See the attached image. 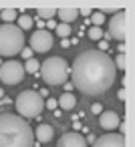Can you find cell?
Masks as SVG:
<instances>
[{
    "label": "cell",
    "mask_w": 135,
    "mask_h": 147,
    "mask_svg": "<svg viewBox=\"0 0 135 147\" xmlns=\"http://www.w3.org/2000/svg\"><path fill=\"white\" fill-rule=\"evenodd\" d=\"M103 34H105V32H103V28H99V26H91V28H89V38H91V40H101Z\"/></svg>",
    "instance_id": "21"
},
{
    "label": "cell",
    "mask_w": 135,
    "mask_h": 147,
    "mask_svg": "<svg viewBox=\"0 0 135 147\" xmlns=\"http://www.w3.org/2000/svg\"><path fill=\"white\" fill-rule=\"evenodd\" d=\"M45 24H47V26H49V28H57V24H55V20H47V22H45Z\"/></svg>",
    "instance_id": "31"
},
{
    "label": "cell",
    "mask_w": 135,
    "mask_h": 147,
    "mask_svg": "<svg viewBox=\"0 0 135 147\" xmlns=\"http://www.w3.org/2000/svg\"><path fill=\"white\" fill-rule=\"evenodd\" d=\"M45 107L51 109V111H55V107H59V105H57V99H49V101L45 103Z\"/></svg>",
    "instance_id": "24"
},
{
    "label": "cell",
    "mask_w": 135,
    "mask_h": 147,
    "mask_svg": "<svg viewBox=\"0 0 135 147\" xmlns=\"http://www.w3.org/2000/svg\"><path fill=\"white\" fill-rule=\"evenodd\" d=\"M63 87H65V93H71V91H73V85H71V83H65Z\"/></svg>",
    "instance_id": "29"
},
{
    "label": "cell",
    "mask_w": 135,
    "mask_h": 147,
    "mask_svg": "<svg viewBox=\"0 0 135 147\" xmlns=\"http://www.w3.org/2000/svg\"><path fill=\"white\" fill-rule=\"evenodd\" d=\"M69 71L73 75V87H77L83 95L89 97L107 93L117 77L113 59L101 51L81 53L73 61V67Z\"/></svg>",
    "instance_id": "1"
},
{
    "label": "cell",
    "mask_w": 135,
    "mask_h": 147,
    "mask_svg": "<svg viewBox=\"0 0 135 147\" xmlns=\"http://www.w3.org/2000/svg\"><path fill=\"white\" fill-rule=\"evenodd\" d=\"M24 67L18 61H6L0 65V81L4 85H18L24 79Z\"/></svg>",
    "instance_id": "6"
},
{
    "label": "cell",
    "mask_w": 135,
    "mask_h": 147,
    "mask_svg": "<svg viewBox=\"0 0 135 147\" xmlns=\"http://www.w3.org/2000/svg\"><path fill=\"white\" fill-rule=\"evenodd\" d=\"M32 133H34V137L38 139V143H49V141H53V137H55L53 127H51V125H47V123H41Z\"/></svg>",
    "instance_id": "12"
},
{
    "label": "cell",
    "mask_w": 135,
    "mask_h": 147,
    "mask_svg": "<svg viewBox=\"0 0 135 147\" xmlns=\"http://www.w3.org/2000/svg\"><path fill=\"white\" fill-rule=\"evenodd\" d=\"M119 125H121V133H119V135H123V133H125V131H127V123H125V121H121V123H119Z\"/></svg>",
    "instance_id": "30"
},
{
    "label": "cell",
    "mask_w": 135,
    "mask_h": 147,
    "mask_svg": "<svg viewBox=\"0 0 135 147\" xmlns=\"http://www.w3.org/2000/svg\"><path fill=\"white\" fill-rule=\"evenodd\" d=\"M119 123H121V117H119L115 111H103V113L99 115V125H101L105 131H113V129H117Z\"/></svg>",
    "instance_id": "11"
},
{
    "label": "cell",
    "mask_w": 135,
    "mask_h": 147,
    "mask_svg": "<svg viewBox=\"0 0 135 147\" xmlns=\"http://www.w3.org/2000/svg\"><path fill=\"white\" fill-rule=\"evenodd\" d=\"M32 24H34V20H32L28 14H20V16L16 18V26H18L20 30H28V28H32Z\"/></svg>",
    "instance_id": "15"
},
{
    "label": "cell",
    "mask_w": 135,
    "mask_h": 147,
    "mask_svg": "<svg viewBox=\"0 0 135 147\" xmlns=\"http://www.w3.org/2000/svg\"><path fill=\"white\" fill-rule=\"evenodd\" d=\"M117 99H119V101H125V89H121V91L117 93Z\"/></svg>",
    "instance_id": "28"
},
{
    "label": "cell",
    "mask_w": 135,
    "mask_h": 147,
    "mask_svg": "<svg viewBox=\"0 0 135 147\" xmlns=\"http://www.w3.org/2000/svg\"><path fill=\"white\" fill-rule=\"evenodd\" d=\"M93 147H125V135L119 133H105L99 139H95Z\"/></svg>",
    "instance_id": "9"
},
{
    "label": "cell",
    "mask_w": 135,
    "mask_h": 147,
    "mask_svg": "<svg viewBox=\"0 0 135 147\" xmlns=\"http://www.w3.org/2000/svg\"><path fill=\"white\" fill-rule=\"evenodd\" d=\"M0 147H34V133L28 121L12 113L0 115Z\"/></svg>",
    "instance_id": "2"
},
{
    "label": "cell",
    "mask_w": 135,
    "mask_h": 147,
    "mask_svg": "<svg viewBox=\"0 0 135 147\" xmlns=\"http://www.w3.org/2000/svg\"><path fill=\"white\" fill-rule=\"evenodd\" d=\"M107 49H109V45H107V40H101V42H99V51H101V53H105Z\"/></svg>",
    "instance_id": "26"
},
{
    "label": "cell",
    "mask_w": 135,
    "mask_h": 147,
    "mask_svg": "<svg viewBox=\"0 0 135 147\" xmlns=\"http://www.w3.org/2000/svg\"><path fill=\"white\" fill-rule=\"evenodd\" d=\"M91 8H83V10H79V14H83V16H91Z\"/></svg>",
    "instance_id": "27"
},
{
    "label": "cell",
    "mask_w": 135,
    "mask_h": 147,
    "mask_svg": "<svg viewBox=\"0 0 135 147\" xmlns=\"http://www.w3.org/2000/svg\"><path fill=\"white\" fill-rule=\"evenodd\" d=\"M57 147H87V141H85V137H83L81 133L69 131V133H65V135L59 139Z\"/></svg>",
    "instance_id": "10"
},
{
    "label": "cell",
    "mask_w": 135,
    "mask_h": 147,
    "mask_svg": "<svg viewBox=\"0 0 135 147\" xmlns=\"http://www.w3.org/2000/svg\"><path fill=\"white\" fill-rule=\"evenodd\" d=\"M109 38H115L119 42H125L127 36V12L121 8L113 14V18L109 20Z\"/></svg>",
    "instance_id": "7"
},
{
    "label": "cell",
    "mask_w": 135,
    "mask_h": 147,
    "mask_svg": "<svg viewBox=\"0 0 135 147\" xmlns=\"http://www.w3.org/2000/svg\"><path fill=\"white\" fill-rule=\"evenodd\" d=\"M57 14L63 20V24H71L73 20H77L79 10H75V8H61V10H57Z\"/></svg>",
    "instance_id": "14"
},
{
    "label": "cell",
    "mask_w": 135,
    "mask_h": 147,
    "mask_svg": "<svg viewBox=\"0 0 135 147\" xmlns=\"http://www.w3.org/2000/svg\"><path fill=\"white\" fill-rule=\"evenodd\" d=\"M22 67H24V73H30V75H38V69H41L36 59H28L26 65H22Z\"/></svg>",
    "instance_id": "18"
},
{
    "label": "cell",
    "mask_w": 135,
    "mask_h": 147,
    "mask_svg": "<svg viewBox=\"0 0 135 147\" xmlns=\"http://www.w3.org/2000/svg\"><path fill=\"white\" fill-rule=\"evenodd\" d=\"M0 18L4 20V24H12V22L18 18V12H16L14 8H8V10H2V12H0Z\"/></svg>",
    "instance_id": "16"
},
{
    "label": "cell",
    "mask_w": 135,
    "mask_h": 147,
    "mask_svg": "<svg viewBox=\"0 0 135 147\" xmlns=\"http://www.w3.org/2000/svg\"><path fill=\"white\" fill-rule=\"evenodd\" d=\"M113 65H115V71L117 69L119 71H125V55H117L115 61H113Z\"/></svg>",
    "instance_id": "22"
},
{
    "label": "cell",
    "mask_w": 135,
    "mask_h": 147,
    "mask_svg": "<svg viewBox=\"0 0 135 147\" xmlns=\"http://www.w3.org/2000/svg\"><path fill=\"white\" fill-rule=\"evenodd\" d=\"M55 14H57V10H53V8H38V10H36V16H38V20H41V18L53 20V18H55Z\"/></svg>",
    "instance_id": "19"
},
{
    "label": "cell",
    "mask_w": 135,
    "mask_h": 147,
    "mask_svg": "<svg viewBox=\"0 0 135 147\" xmlns=\"http://www.w3.org/2000/svg\"><path fill=\"white\" fill-rule=\"evenodd\" d=\"M57 105H59L63 111H71V109H75L77 99H75V95H73V93H63V95L57 99Z\"/></svg>",
    "instance_id": "13"
},
{
    "label": "cell",
    "mask_w": 135,
    "mask_h": 147,
    "mask_svg": "<svg viewBox=\"0 0 135 147\" xmlns=\"http://www.w3.org/2000/svg\"><path fill=\"white\" fill-rule=\"evenodd\" d=\"M20 55H22V59H32V51L28 49V47H22V51H20Z\"/></svg>",
    "instance_id": "23"
},
{
    "label": "cell",
    "mask_w": 135,
    "mask_h": 147,
    "mask_svg": "<svg viewBox=\"0 0 135 147\" xmlns=\"http://www.w3.org/2000/svg\"><path fill=\"white\" fill-rule=\"evenodd\" d=\"M71 71H69V63L61 57H49L43 65H41V77L49 87H59L65 85L69 79Z\"/></svg>",
    "instance_id": "3"
},
{
    "label": "cell",
    "mask_w": 135,
    "mask_h": 147,
    "mask_svg": "<svg viewBox=\"0 0 135 147\" xmlns=\"http://www.w3.org/2000/svg\"><path fill=\"white\" fill-rule=\"evenodd\" d=\"M53 34L49 32V30H36L32 36H30V51L32 53H49L51 49H53Z\"/></svg>",
    "instance_id": "8"
},
{
    "label": "cell",
    "mask_w": 135,
    "mask_h": 147,
    "mask_svg": "<svg viewBox=\"0 0 135 147\" xmlns=\"http://www.w3.org/2000/svg\"><path fill=\"white\" fill-rule=\"evenodd\" d=\"M55 30H57V34H59V36H63V40H65V38L71 34V24H63V22H61V24H57V28H55Z\"/></svg>",
    "instance_id": "20"
},
{
    "label": "cell",
    "mask_w": 135,
    "mask_h": 147,
    "mask_svg": "<svg viewBox=\"0 0 135 147\" xmlns=\"http://www.w3.org/2000/svg\"><path fill=\"white\" fill-rule=\"evenodd\" d=\"M91 111H93L95 115H101V113H103V109H101V105H99V103H95V105L91 107Z\"/></svg>",
    "instance_id": "25"
},
{
    "label": "cell",
    "mask_w": 135,
    "mask_h": 147,
    "mask_svg": "<svg viewBox=\"0 0 135 147\" xmlns=\"http://www.w3.org/2000/svg\"><path fill=\"white\" fill-rule=\"evenodd\" d=\"M22 47H24V36L16 24H0V57L20 55Z\"/></svg>",
    "instance_id": "4"
},
{
    "label": "cell",
    "mask_w": 135,
    "mask_h": 147,
    "mask_svg": "<svg viewBox=\"0 0 135 147\" xmlns=\"http://www.w3.org/2000/svg\"><path fill=\"white\" fill-rule=\"evenodd\" d=\"M89 22H93V26H99V28H103L105 14H103L101 10H93V12H91V20H89Z\"/></svg>",
    "instance_id": "17"
},
{
    "label": "cell",
    "mask_w": 135,
    "mask_h": 147,
    "mask_svg": "<svg viewBox=\"0 0 135 147\" xmlns=\"http://www.w3.org/2000/svg\"><path fill=\"white\" fill-rule=\"evenodd\" d=\"M14 107L18 111V117H22V119H38V115L45 109V101L36 91H22L16 97Z\"/></svg>",
    "instance_id": "5"
},
{
    "label": "cell",
    "mask_w": 135,
    "mask_h": 147,
    "mask_svg": "<svg viewBox=\"0 0 135 147\" xmlns=\"http://www.w3.org/2000/svg\"><path fill=\"white\" fill-rule=\"evenodd\" d=\"M2 99H4V91H2V89H0V101H2Z\"/></svg>",
    "instance_id": "32"
},
{
    "label": "cell",
    "mask_w": 135,
    "mask_h": 147,
    "mask_svg": "<svg viewBox=\"0 0 135 147\" xmlns=\"http://www.w3.org/2000/svg\"><path fill=\"white\" fill-rule=\"evenodd\" d=\"M34 147H38V145H34Z\"/></svg>",
    "instance_id": "33"
}]
</instances>
